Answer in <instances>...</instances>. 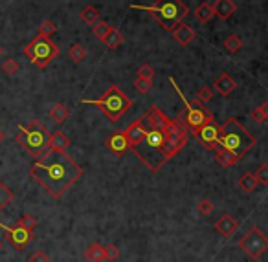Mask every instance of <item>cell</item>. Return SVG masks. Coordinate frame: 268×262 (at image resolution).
Segmentation results:
<instances>
[{"label": "cell", "instance_id": "ee69618b", "mask_svg": "<svg viewBox=\"0 0 268 262\" xmlns=\"http://www.w3.org/2000/svg\"><path fill=\"white\" fill-rule=\"evenodd\" d=\"M2 54H4V50H2V46H0V57H2Z\"/></svg>", "mask_w": 268, "mask_h": 262}, {"label": "cell", "instance_id": "ac0fdd59", "mask_svg": "<svg viewBox=\"0 0 268 262\" xmlns=\"http://www.w3.org/2000/svg\"><path fill=\"white\" fill-rule=\"evenodd\" d=\"M235 88H237V83L230 74H220L215 79V90L219 92L220 96H230Z\"/></svg>", "mask_w": 268, "mask_h": 262}, {"label": "cell", "instance_id": "9c48e42d", "mask_svg": "<svg viewBox=\"0 0 268 262\" xmlns=\"http://www.w3.org/2000/svg\"><path fill=\"white\" fill-rule=\"evenodd\" d=\"M237 246L252 260H259L268 251V236L259 227H252L248 233H244L241 240L237 242Z\"/></svg>", "mask_w": 268, "mask_h": 262}, {"label": "cell", "instance_id": "7c38bea8", "mask_svg": "<svg viewBox=\"0 0 268 262\" xmlns=\"http://www.w3.org/2000/svg\"><path fill=\"white\" fill-rule=\"evenodd\" d=\"M171 119L167 118L166 114L162 112V108H158L156 105H153V107L145 112L144 116V123L147 129H156V130H164L167 127V123H169Z\"/></svg>", "mask_w": 268, "mask_h": 262}, {"label": "cell", "instance_id": "ab89813d", "mask_svg": "<svg viewBox=\"0 0 268 262\" xmlns=\"http://www.w3.org/2000/svg\"><path fill=\"white\" fill-rule=\"evenodd\" d=\"M28 262H50V257L46 251H41V249H37L35 253H32L30 257H28Z\"/></svg>", "mask_w": 268, "mask_h": 262}, {"label": "cell", "instance_id": "d590c367", "mask_svg": "<svg viewBox=\"0 0 268 262\" xmlns=\"http://www.w3.org/2000/svg\"><path fill=\"white\" fill-rule=\"evenodd\" d=\"M19 63H17V59H6L4 63H2V72H4L6 75H13L19 72Z\"/></svg>", "mask_w": 268, "mask_h": 262}, {"label": "cell", "instance_id": "83f0119b", "mask_svg": "<svg viewBox=\"0 0 268 262\" xmlns=\"http://www.w3.org/2000/svg\"><path fill=\"white\" fill-rule=\"evenodd\" d=\"M242 46V39L239 37V35H230V37L224 41V48L230 52V54H235V52H239Z\"/></svg>", "mask_w": 268, "mask_h": 262}, {"label": "cell", "instance_id": "7402d4cb", "mask_svg": "<svg viewBox=\"0 0 268 262\" xmlns=\"http://www.w3.org/2000/svg\"><path fill=\"white\" fill-rule=\"evenodd\" d=\"M257 185L259 183H257V180H255V176H253V172L246 171L239 176V189L244 191V193H252V191H255Z\"/></svg>", "mask_w": 268, "mask_h": 262}, {"label": "cell", "instance_id": "44dd1931", "mask_svg": "<svg viewBox=\"0 0 268 262\" xmlns=\"http://www.w3.org/2000/svg\"><path fill=\"white\" fill-rule=\"evenodd\" d=\"M48 116L52 118V121L54 123H57V125H63L68 119V116H70V110L68 108L63 105V103H55L54 107L50 108V112H48Z\"/></svg>", "mask_w": 268, "mask_h": 262}, {"label": "cell", "instance_id": "52a82bcc", "mask_svg": "<svg viewBox=\"0 0 268 262\" xmlns=\"http://www.w3.org/2000/svg\"><path fill=\"white\" fill-rule=\"evenodd\" d=\"M24 54H26L28 59L32 61L37 68L43 70L52 63V59L57 57V54H59V46H57L55 43H52L50 37L37 35V37L33 39L32 43L24 48Z\"/></svg>", "mask_w": 268, "mask_h": 262}, {"label": "cell", "instance_id": "9a60e30c", "mask_svg": "<svg viewBox=\"0 0 268 262\" xmlns=\"http://www.w3.org/2000/svg\"><path fill=\"white\" fill-rule=\"evenodd\" d=\"M125 132V136H127V141H129V145H130V149L132 147H136V145L144 139V136H145V132H147V127H145V123H144V118H140V119H136V121H132V123L127 127V129L123 130Z\"/></svg>", "mask_w": 268, "mask_h": 262}, {"label": "cell", "instance_id": "d6a6232c", "mask_svg": "<svg viewBox=\"0 0 268 262\" xmlns=\"http://www.w3.org/2000/svg\"><path fill=\"white\" fill-rule=\"evenodd\" d=\"M37 218L33 216V214H24V216H21V220L17 222V225H21V227H24V229H35V225H37Z\"/></svg>", "mask_w": 268, "mask_h": 262}, {"label": "cell", "instance_id": "8fae6325", "mask_svg": "<svg viewBox=\"0 0 268 262\" xmlns=\"http://www.w3.org/2000/svg\"><path fill=\"white\" fill-rule=\"evenodd\" d=\"M193 138L199 139V143L206 150H213L217 147V139H219V125L215 123V121L202 125L197 132H193Z\"/></svg>", "mask_w": 268, "mask_h": 262}, {"label": "cell", "instance_id": "5bb4252c", "mask_svg": "<svg viewBox=\"0 0 268 262\" xmlns=\"http://www.w3.org/2000/svg\"><path fill=\"white\" fill-rule=\"evenodd\" d=\"M239 225H241V222H239L233 214L224 213L219 220H217V222H215V231H219L222 236L230 238V236L239 229Z\"/></svg>", "mask_w": 268, "mask_h": 262}, {"label": "cell", "instance_id": "7a4b0ae2", "mask_svg": "<svg viewBox=\"0 0 268 262\" xmlns=\"http://www.w3.org/2000/svg\"><path fill=\"white\" fill-rule=\"evenodd\" d=\"M255 143H257L255 136L248 132L235 118H230L228 121L219 125V139H217L215 149H222L235 156L237 160H241L246 152L252 150V147H255Z\"/></svg>", "mask_w": 268, "mask_h": 262}, {"label": "cell", "instance_id": "603a6c76", "mask_svg": "<svg viewBox=\"0 0 268 262\" xmlns=\"http://www.w3.org/2000/svg\"><path fill=\"white\" fill-rule=\"evenodd\" d=\"M103 43L107 44L108 50H116L119 44H123V35H121V32H119L118 28H110L107 37L103 39Z\"/></svg>", "mask_w": 268, "mask_h": 262}, {"label": "cell", "instance_id": "60d3db41", "mask_svg": "<svg viewBox=\"0 0 268 262\" xmlns=\"http://www.w3.org/2000/svg\"><path fill=\"white\" fill-rule=\"evenodd\" d=\"M250 118H252L253 121H257V123H263V121H264L261 108H255V110H252V116H250Z\"/></svg>", "mask_w": 268, "mask_h": 262}, {"label": "cell", "instance_id": "4316f807", "mask_svg": "<svg viewBox=\"0 0 268 262\" xmlns=\"http://www.w3.org/2000/svg\"><path fill=\"white\" fill-rule=\"evenodd\" d=\"M68 57H70L72 61H74L75 65H79L81 61H83V59L86 57V50L83 48V46H81L79 43H75V44H72V46H70Z\"/></svg>", "mask_w": 268, "mask_h": 262}, {"label": "cell", "instance_id": "484cf974", "mask_svg": "<svg viewBox=\"0 0 268 262\" xmlns=\"http://www.w3.org/2000/svg\"><path fill=\"white\" fill-rule=\"evenodd\" d=\"M81 21L86 22V24H96L97 21H99V11H97V8H94V6H86L85 10L81 11Z\"/></svg>", "mask_w": 268, "mask_h": 262}, {"label": "cell", "instance_id": "f35d334b", "mask_svg": "<svg viewBox=\"0 0 268 262\" xmlns=\"http://www.w3.org/2000/svg\"><path fill=\"white\" fill-rule=\"evenodd\" d=\"M197 96H199V99L202 103H208V101H211V99H213V92H211V88H209V86H200L199 94H197Z\"/></svg>", "mask_w": 268, "mask_h": 262}, {"label": "cell", "instance_id": "5b68a950", "mask_svg": "<svg viewBox=\"0 0 268 262\" xmlns=\"http://www.w3.org/2000/svg\"><path fill=\"white\" fill-rule=\"evenodd\" d=\"M81 103H83V105H94V107H97L105 116H107V119L110 123L119 121L121 116H123L130 108V105H132V101L125 96L123 90H121L118 85L110 86L99 99H92V101L90 99H81Z\"/></svg>", "mask_w": 268, "mask_h": 262}, {"label": "cell", "instance_id": "8992f818", "mask_svg": "<svg viewBox=\"0 0 268 262\" xmlns=\"http://www.w3.org/2000/svg\"><path fill=\"white\" fill-rule=\"evenodd\" d=\"M169 83H171V86L177 90V94L180 97H182L184 105H186V110L184 112L178 114L177 121L182 127H186L188 129V132H197V130L202 127V125L209 123V121H213V114L209 112L208 108H206V105H204L200 99H195V101H186V97H184L182 90L178 88L177 81L173 79V77H169Z\"/></svg>", "mask_w": 268, "mask_h": 262}, {"label": "cell", "instance_id": "836d02e7", "mask_svg": "<svg viewBox=\"0 0 268 262\" xmlns=\"http://www.w3.org/2000/svg\"><path fill=\"white\" fill-rule=\"evenodd\" d=\"M197 209H199L200 214L208 216V214H211V211L215 209V205L209 198H202V200H199V203H197Z\"/></svg>", "mask_w": 268, "mask_h": 262}, {"label": "cell", "instance_id": "d6986e66", "mask_svg": "<svg viewBox=\"0 0 268 262\" xmlns=\"http://www.w3.org/2000/svg\"><path fill=\"white\" fill-rule=\"evenodd\" d=\"M70 145H72V141H70V138L66 136L65 132L57 130V132H52V134H50L48 150H57V152H65V150L68 149Z\"/></svg>", "mask_w": 268, "mask_h": 262}, {"label": "cell", "instance_id": "ffe728a7", "mask_svg": "<svg viewBox=\"0 0 268 262\" xmlns=\"http://www.w3.org/2000/svg\"><path fill=\"white\" fill-rule=\"evenodd\" d=\"M85 260L86 262H105V247L99 242H92L90 246L85 249Z\"/></svg>", "mask_w": 268, "mask_h": 262}, {"label": "cell", "instance_id": "7bdbcfd3", "mask_svg": "<svg viewBox=\"0 0 268 262\" xmlns=\"http://www.w3.org/2000/svg\"><path fill=\"white\" fill-rule=\"evenodd\" d=\"M4 139H6V134L2 132V129H0V143H2V141H4Z\"/></svg>", "mask_w": 268, "mask_h": 262}, {"label": "cell", "instance_id": "2e32d148", "mask_svg": "<svg viewBox=\"0 0 268 262\" xmlns=\"http://www.w3.org/2000/svg\"><path fill=\"white\" fill-rule=\"evenodd\" d=\"M195 37H197V33H195V30L191 26H188V24H177V26L173 28V39L177 41L178 44H182V46H188L191 41H195Z\"/></svg>", "mask_w": 268, "mask_h": 262}, {"label": "cell", "instance_id": "74e56055", "mask_svg": "<svg viewBox=\"0 0 268 262\" xmlns=\"http://www.w3.org/2000/svg\"><path fill=\"white\" fill-rule=\"evenodd\" d=\"M138 77H142V79H153V77H155V70H153V66H149V65L140 66Z\"/></svg>", "mask_w": 268, "mask_h": 262}, {"label": "cell", "instance_id": "cb8c5ba5", "mask_svg": "<svg viewBox=\"0 0 268 262\" xmlns=\"http://www.w3.org/2000/svg\"><path fill=\"white\" fill-rule=\"evenodd\" d=\"M213 6L208 4V2H202L200 6H197V10H195V17H197V21L199 22H209L211 21V17H213Z\"/></svg>", "mask_w": 268, "mask_h": 262}, {"label": "cell", "instance_id": "3957f363", "mask_svg": "<svg viewBox=\"0 0 268 262\" xmlns=\"http://www.w3.org/2000/svg\"><path fill=\"white\" fill-rule=\"evenodd\" d=\"M130 10L147 11L158 24L167 32H173V28L189 15V8L182 0H156L155 6H140L132 4Z\"/></svg>", "mask_w": 268, "mask_h": 262}, {"label": "cell", "instance_id": "f546056e", "mask_svg": "<svg viewBox=\"0 0 268 262\" xmlns=\"http://www.w3.org/2000/svg\"><path fill=\"white\" fill-rule=\"evenodd\" d=\"M11 200H13V191H11L8 185H4V183L0 182V211H2Z\"/></svg>", "mask_w": 268, "mask_h": 262}, {"label": "cell", "instance_id": "277c9868", "mask_svg": "<svg viewBox=\"0 0 268 262\" xmlns=\"http://www.w3.org/2000/svg\"><path fill=\"white\" fill-rule=\"evenodd\" d=\"M15 141L26 150L28 154H32L33 158H39L44 152H48L50 130L39 119H32L28 125H21L19 127Z\"/></svg>", "mask_w": 268, "mask_h": 262}, {"label": "cell", "instance_id": "e575fe53", "mask_svg": "<svg viewBox=\"0 0 268 262\" xmlns=\"http://www.w3.org/2000/svg\"><path fill=\"white\" fill-rule=\"evenodd\" d=\"M105 247V260H118L119 258V247L116 246V244H107V246H103Z\"/></svg>", "mask_w": 268, "mask_h": 262}, {"label": "cell", "instance_id": "4dcf8cb0", "mask_svg": "<svg viewBox=\"0 0 268 262\" xmlns=\"http://www.w3.org/2000/svg\"><path fill=\"white\" fill-rule=\"evenodd\" d=\"M253 176L257 180V183H263V185H268V163H261V165L255 169Z\"/></svg>", "mask_w": 268, "mask_h": 262}, {"label": "cell", "instance_id": "4fadbf2b", "mask_svg": "<svg viewBox=\"0 0 268 262\" xmlns=\"http://www.w3.org/2000/svg\"><path fill=\"white\" fill-rule=\"evenodd\" d=\"M105 147L116 156L125 154V152L130 149V145H129V141H127V136H125L123 130H114L107 138V141H105Z\"/></svg>", "mask_w": 268, "mask_h": 262}, {"label": "cell", "instance_id": "f6af8a7d", "mask_svg": "<svg viewBox=\"0 0 268 262\" xmlns=\"http://www.w3.org/2000/svg\"><path fill=\"white\" fill-rule=\"evenodd\" d=\"M0 249H2V240H0Z\"/></svg>", "mask_w": 268, "mask_h": 262}, {"label": "cell", "instance_id": "8d00e7d4", "mask_svg": "<svg viewBox=\"0 0 268 262\" xmlns=\"http://www.w3.org/2000/svg\"><path fill=\"white\" fill-rule=\"evenodd\" d=\"M57 32V26H55L52 21H44L39 28V35H44V37H50V35H54Z\"/></svg>", "mask_w": 268, "mask_h": 262}, {"label": "cell", "instance_id": "b9f144b4", "mask_svg": "<svg viewBox=\"0 0 268 262\" xmlns=\"http://www.w3.org/2000/svg\"><path fill=\"white\" fill-rule=\"evenodd\" d=\"M261 112H263V118H264V121H268V101H264L263 105H261Z\"/></svg>", "mask_w": 268, "mask_h": 262}, {"label": "cell", "instance_id": "30bf717a", "mask_svg": "<svg viewBox=\"0 0 268 262\" xmlns=\"http://www.w3.org/2000/svg\"><path fill=\"white\" fill-rule=\"evenodd\" d=\"M2 229H4L8 242H10L13 247H17L19 251H22V249L33 240V236H35L32 229H24L21 225H15V227H2Z\"/></svg>", "mask_w": 268, "mask_h": 262}, {"label": "cell", "instance_id": "f1b7e54d", "mask_svg": "<svg viewBox=\"0 0 268 262\" xmlns=\"http://www.w3.org/2000/svg\"><path fill=\"white\" fill-rule=\"evenodd\" d=\"M108 30H110V26H108L105 21H97L96 24H92V32H94V35H96L99 41H103V39L107 37Z\"/></svg>", "mask_w": 268, "mask_h": 262}, {"label": "cell", "instance_id": "d4e9b609", "mask_svg": "<svg viewBox=\"0 0 268 262\" xmlns=\"http://www.w3.org/2000/svg\"><path fill=\"white\" fill-rule=\"evenodd\" d=\"M215 150H217V161H219L220 167H233L239 163V160L233 154H230V152H226L222 149H215Z\"/></svg>", "mask_w": 268, "mask_h": 262}, {"label": "cell", "instance_id": "1f68e13d", "mask_svg": "<svg viewBox=\"0 0 268 262\" xmlns=\"http://www.w3.org/2000/svg\"><path fill=\"white\" fill-rule=\"evenodd\" d=\"M134 88L140 94H149L151 88H153V79H142V77H138V79L134 81Z\"/></svg>", "mask_w": 268, "mask_h": 262}, {"label": "cell", "instance_id": "6da1fadb", "mask_svg": "<svg viewBox=\"0 0 268 262\" xmlns=\"http://www.w3.org/2000/svg\"><path fill=\"white\" fill-rule=\"evenodd\" d=\"M30 176L54 198H61L81 176L83 169L66 152L48 150L35 158L30 169Z\"/></svg>", "mask_w": 268, "mask_h": 262}, {"label": "cell", "instance_id": "e0dca14e", "mask_svg": "<svg viewBox=\"0 0 268 262\" xmlns=\"http://www.w3.org/2000/svg\"><path fill=\"white\" fill-rule=\"evenodd\" d=\"M237 11V4L233 0H215L213 13L222 21H228L233 13Z\"/></svg>", "mask_w": 268, "mask_h": 262}, {"label": "cell", "instance_id": "ba28073f", "mask_svg": "<svg viewBox=\"0 0 268 262\" xmlns=\"http://www.w3.org/2000/svg\"><path fill=\"white\" fill-rule=\"evenodd\" d=\"M164 136H166V141H164V149H162V154H164V160L166 163L171 160L173 156H177L180 150L188 145V129L182 127L178 123L177 119L175 121H169L167 127L164 129Z\"/></svg>", "mask_w": 268, "mask_h": 262}]
</instances>
